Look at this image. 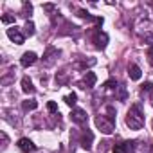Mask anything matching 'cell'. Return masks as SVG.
I'll use <instances>...</instances> for the list:
<instances>
[{
    "instance_id": "6",
    "label": "cell",
    "mask_w": 153,
    "mask_h": 153,
    "mask_svg": "<svg viewBox=\"0 0 153 153\" xmlns=\"http://www.w3.org/2000/svg\"><path fill=\"white\" fill-rule=\"evenodd\" d=\"M36 59H38V56H36V52H24L22 54V58H20V63H22V67H31V65H34L36 63Z\"/></svg>"
},
{
    "instance_id": "23",
    "label": "cell",
    "mask_w": 153,
    "mask_h": 153,
    "mask_svg": "<svg viewBox=\"0 0 153 153\" xmlns=\"http://www.w3.org/2000/svg\"><path fill=\"white\" fill-rule=\"evenodd\" d=\"M151 88H153V85H151V83H149V81H146V83H144V85H142V90H146V92H149V90H151Z\"/></svg>"
},
{
    "instance_id": "1",
    "label": "cell",
    "mask_w": 153,
    "mask_h": 153,
    "mask_svg": "<svg viewBox=\"0 0 153 153\" xmlns=\"http://www.w3.org/2000/svg\"><path fill=\"white\" fill-rule=\"evenodd\" d=\"M126 124L130 126V130H140L144 126V114L140 110V105L130 106V110L126 114Z\"/></svg>"
},
{
    "instance_id": "26",
    "label": "cell",
    "mask_w": 153,
    "mask_h": 153,
    "mask_svg": "<svg viewBox=\"0 0 153 153\" xmlns=\"http://www.w3.org/2000/svg\"><path fill=\"white\" fill-rule=\"evenodd\" d=\"M151 105H153V92H151Z\"/></svg>"
},
{
    "instance_id": "13",
    "label": "cell",
    "mask_w": 153,
    "mask_h": 153,
    "mask_svg": "<svg viewBox=\"0 0 153 153\" xmlns=\"http://www.w3.org/2000/svg\"><path fill=\"white\" fill-rule=\"evenodd\" d=\"M22 90L25 92V94H34V87H33V81L27 78H22Z\"/></svg>"
},
{
    "instance_id": "15",
    "label": "cell",
    "mask_w": 153,
    "mask_h": 153,
    "mask_svg": "<svg viewBox=\"0 0 153 153\" xmlns=\"http://www.w3.org/2000/svg\"><path fill=\"white\" fill-rule=\"evenodd\" d=\"M31 13H33V6H31L29 2H25V4H24V7H22V13H20V16H24V18H29V16H31Z\"/></svg>"
},
{
    "instance_id": "21",
    "label": "cell",
    "mask_w": 153,
    "mask_h": 153,
    "mask_svg": "<svg viewBox=\"0 0 153 153\" xmlns=\"http://www.w3.org/2000/svg\"><path fill=\"white\" fill-rule=\"evenodd\" d=\"M119 99H121V101L126 99V90H124V87H119Z\"/></svg>"
},
{
    "instance_id": "12",
    "label": "cell",
    "mask_w": 153,
    "mask_h": 153,
    "mask_svg": "<svg viewBox=\"0 0 153 153\" xmlns=\"http://www.w3.org/2000/svg\"><path fill=\"white\" fill-rule=\"evenodd\" d=\"M128 74H130V79H133V81H139V79H140V76H142V70H140L137 65H130V68H128Z\"/></svg>"
},
{
    "instance_id": "24",
    "label": "cell",
    "mask_w": 153,
    "mask_h": 153,
    "mask_svg": "<svg viewBox=\"0 0 153 153\" xmlns=\"http://www.w3.org/2000/svg\"><path fill=\"white\" fill-rule=\"evenodd\" d=\"M43 9H45V11H52V9H54V4H45Z\"/></svg>"
},
{
    "instance_id": "20",
    "label": "cell",
    "mask_w": 153,
    "mask_h": 153,
    "mask_svg": "<svg viewBox=\"0 0 153 153\" xmlns=\"http://www.w3.org/2000/svg\"><path fill=\"white\" fill-rule=\"evenodd\" d=\"M2 22H4V24H15V16L4 15V16H2Z\"/></svg>"
},
{
    "instance_id": "4",
    "label": "cell",
    "mask_w": 153,
    "mask_h": 153,
    "mask_svg": "<svg viewBox=\"0 0 153 153\" xmlns=\"http://www.w3.org/2000/svg\"><path fill=\"white\" fill-rule=\"evenodd\" d=\"M96 81H97V78H96V74L94 72H87L85 76H83V79L78 83L81 88H92L94 85H96Z\"/></svg>"
},
{
    "instance_id": "10",
    "label": "cell",
    "mask_w": 153,
    "mask_h": 153,
    "mask_svg": "<svg viewBox=\"0 0 153 153\" xmlns=\"http://www.w3.org/2000/svg\"><path fill=\"white\" fill-rule=\"evenodd\" d=\"M58 54H59V51H58V49L49 47V49H47V52H45V56H43V58H45V59H43V63H45L47 67H51V65L54 63V58H52V56H58Z\"/></svg>"
},
{
    "instance_id": "2",
    "label": "cell",
    "mask_w": 153,
    "mask_h": 153,
    "mask_svg": "<svg viewBox=\"0 0 153 153\" xmlns=\"http://www.w3.org/2000/svg\"><path fill=\"white\" fill-rule=\"evenodd\" d=\"M114 124H115V121L110 119V117H106V115H97V117H96V126H97L103 133H106V135H110V133L114 131Z\"/></svg>"
},
{
    "instance_id": "22",
    "label": "cell",
    "mask_w": 153,
    "mask_h": 153,
    "mask_svg": "<svg viewBox=\"0 0 153 153\" xmlns=\"http://www.w3.org/2000/svg\"><path fill=\"white\" fill-rule=\"evenodd\" d=\"M148 61H149V65L153 67V47H149V51H148Z\"/></svg>"
},
{
    "instance_id": "3",
    "label": "cell",
    "mask_w": 153,
    "mask_h": 153,
    "mask_svg": "<svg viewBox=\"0 0 153 153\" xmlns=\"http://www.w3.org/2000/svg\"><path fill=\"white\" fill-rule=\"evenodd\" d=\"M70 121L76 123V124H85V123L88 121V115H87V112L81 110V108H74V110L70 112Z\"/></svg>"
},
{
    "instance_id": "19",
    "label": "cell",
    "mask_w": 153,
    "mask_h": 153,
    "mask_svg": "<svg viewBox=\"0 0 153 153\" xmlns=\"http://www.w3.org/2000/svg\"><path fill=\"white\" fill-rule=\"evenodd\" d=\"M103 87H105V88H108V90H110V88H117V81H115V79H108Z\"/></svg>"
},
{
    "instance_id": "7",
    "label": "cell",
    "mask_w": 153,
    "mask_h": 153,
    "mask_svg": "<svg viewBox=\"0 0 153 153\" xmlns=\"http://www.w3.org/2000/svg\"><path fill=\"white\" fill-rule=\"evenodd\" d=\"M92 140H94V133H92L90 130H85V131H83V135H81L79 144H81V148H83V149H90V148H92Z\"/></svg>"
},
{
    "instance_id": "8",
    "label": "cell",
    "mask_w": 153,
    "mask_h": 153,
    "mask_svg": "<svg viewBox=\"0 0 153 153\" xmlns=\"http://www.w3.org/2000/svg\"><path fill=\"white\" fill-rule=\"evenodd\" d=\"M18 148L24 151V153H34L36 151V144H33V140H29V139H20L18 140Z\"/></svg>"
},
{
    "instance_id": "16",
    "label": "cell",
    "mask_w": 153,
    "mask_h": 153,
    "mask_svg": "<svg viewBox=\"0 0 153 153\" xmlns=\"http://www.w3.org/2000/svg\"><path fill=\"white\" fill-rule=\"evenodd\" d=\"M24 31H25V34H27V36H33V34L36 33V31H34V24H33L31 20H27V22H25V25H24Z\"/></svg>"
},
{
    "instance_id": "14",
    "label": "cell",
    "mask_w": 153,
    "mask_h": 153,
    "mask_svg": "<svg viewBox=\"0 0 153 153\" xmlns=\"http://www.w3.org/2000/svg\"><path fill=\"white\" fill-rule=\"evenodd\" d=\"M22 108H24V112H31V110H36L38 108V103L34 99H29V101H24L22 103Z\"/></svg>"
},
{
    "instance_id": "9",
    "label": "cell",
    "mask_w": 153,
    "mask_h": 153,
    "mask_svg": "<svg viewBox=\"0 0 153 153\" xmlns=\"http://www.w3.org/2000/svg\"><path fill=\"white\" fill-rule=\"evenodd\" d=\"M94 42H96V47H97V49H105V47H106V43H108V34H106V33L97 31V33H96V36H94Z\"/></svg>"
},
{
    "instance_id": "18",
    "label": "cell",
    "mask_w": 153,
    "mask_h": 153,
    "mask_svg": "<svg viewBox=\"0 0 153 153\" xmlns=\"http://www.w3.org/2000/svg\"><path fill=\"white\" fill-rule=\"evenodd\" d=\"M47 110H49L51 114H56V112H58V105H56L54 101H49V103H47Z\"/></svg>"
},
{
    "instance_id": "11",
    "label": "cell",
    "mask_w": 153,
    "mask_h": 153,
    "mask_svg": "<svg viewBox=\"0 0 153 153\" xmlns=\"http://www.w3.org/2000/svg\"><path fill=\"white\" fill-rule=\"evenodd\" d=\"M131 144L133 142H121V144H115L112 153H130L131 151Z\"/></svg>"
},
{
    "instance_id": "17",
    "label": "cell",
    "mask_w": 153,
    "mask_h": 153,
    "mask_svg": "<svg viewBox=\"0 0 153 153\" xmlns=\"http://www.w3.org/2000/svg\"><path fill=\"white\" fill-rule=\"evenodd\" d=\"M63 101H65V103H67L68 106H74L76 103H78V96H76V94L72 92V94H68V96H65V99H63Z\"/></svg>"
},
{
    "instance_id": "25",
    "label": "cell",
    "mask_w": 153,
    "mask_h": 153,
    "mask_svg": "<svg viewBox=\"0 0 153 153\" xmlns=\"http://www.w3.org/2000/svg\"><path fill=\"white\" fill-rule=\"evenodd\" d=\"M149 153H153V144H151V149H149Z\"/></svg>"
},
{
    "instance_id": "5",
    "label": "cell",
    "mask_w": 153,
    "mask_h": 153,
    "mask_svg": "<svg viewBox=\"0 0 153 153\" xmlns=\"http://www.w3.org/2000/svg\"><path fill=\"white\" fill-rule=\"evenodd\" d=\"M7 38H9L11 42H15L16 45H22V43H24V34H22L20 29H16V27L7 29Z\"/></svg>"
}]
</instances>
